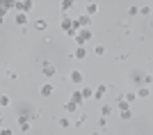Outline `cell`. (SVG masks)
Returning <instances> with one entry per match:
<instances>
[{
	"instance_id": "1",
	"label": "cell",
	"mask_w": 153,
	"mask_h": 135,
	"mask_svg": "<svg viewBox=\"0 0 153 135\" xmlns=\"http://www.w3.org/2000/svg\"><path fill=\"white\" fill-rule=\"evenodd\" d=\"M73 39H76L78 46H87V44H89V39H91V30H89V28H80Z\"/></svg>"
},
{
	"instance_id": "2",
	"label": "cell",
	"mask_w": 153,
	"mask_h": 135,
	"mask_svg": "<svg viewBox=\"0 0 153 135\" xmlns=\"http://www.w3.org/2000/svg\"><path fill=\"white\" fill-rule=\"evenodd\" d=\"M16 7V0H0V16H5L9 9Z\"/></svg>"
},
{
	"instance_id": "3",
	"label": "cell",
	"mask_w": 153,
	"mask_h": 135,
	"mask_svg": "<svg viewBox=\"0 0 153 135\" xmlns=\"http://www.w3.org/2000/svg\"><path fill=\"white\" fill-rule=\"evenodd\" d=\"M73 21H76L78 28H91V16H87V14H82V16H78Z\"/></svg>"
},
{
	"instance_id": "4",
	"label": "cell",
	"mask_w": 153,
	"mask_h": 135,
	"mask_svg": "<svg viewBox=\"0 0 153 135\" xmlns=\"http://www.w3.org/2000/svg\"><path fill=\"white\" fill-rule=\"evenodd\" d=\"M85 76H82V71H71V83L73 85H82Z\"/></svg>"
},
{
	"instance_id": "5",
	"label": "cell",
	"mask_w": 153,
	"mask_h": 135,
	"mask_svg": "<svg viewBox=\"0 0 153 135\" xmlns=\"http://www.w3.org/2000/svg\"><path fill=\"white\" fill-rule=\"evenodd\" d=\"M41 73H44L46 78H53V76H55V66L48 64V62H44V69H41Z\"/></svg>"
},
{
	"instance_id": "6",
	"label": "cell",
	"mask_w": 153,
	"mask_h": 135,
	"mask_svg": "<svg viewBox=\"0 0 153 135\" xmlns=\"http://www.w3.org/2000/svg\"><path fill=\"white\" fill-rule=\"evenodd\" d=\"M105 94H108V85H98L94 90V98H103Z\"/></svg>"
},
{
	"instance_id": "7",
	"label": "cell",
	"mask_w": 153,
	"mask_h": 135,
	"mask_svg": "<svg viewBox=\"0 0 153 135\" xmlns=\"http://www.w3.org/2000/svg\"><path fill=\"white\" fill-rule=\"evenodd\" d=\"M73 57H76V60H85V57H87V48H85V46H78L76 53H73Z\"/></svg>"
},
{
	"instance_id": "8",
	"label": "cell",
	"mask_w": 153,
	"mask_h": 135,
	"mask_svg": "<svg viewBox=\"0 0 153 135\" xmlns=\"http://www.w3.org/2000/svg\"><path fill=\"white\" fill-rule=\"evenodd\" d=\"M19 124H21V128H19V131H23V133H25V131H30V122H27V117H25V115H21V117H19Z\"/></svg>"
},
{
	"instance_id": "9",
	"label": "cell",
	"mask_w": 153,
	"mask_h": 135,
	"mask_svg": "<svg viewBox=\"0 0 153 135\" xmlns=\"http://www.w3.org/2000/svg\"><path fill=\"white\" fill-rule=\"evenodd\" d=\"M27 23V14L25 12H16V25H25Z\"/></svg>"
},
{
	"instance_id": "10",
	"label": "cell",
	"mask_w": 153,
	"mask_h": 135,
	"mask_svg": "<svg viewBox=\"0 0 153 135\" xmlns=\"http://www.w3.org/2000/svg\"><path fill=\"white\" fill-rule=\"evenodd\" d=\"M135 96H140V98H149V96H151V90H149V87H140V90L135 92Z\"/></svg>"
},
{
	"instance_id": "11",
	"label": "cell",
	"mask_w": 153,
	"mask_h": 135,
	"mask_svg": "<svg viewBox=\"0 0 153 135\" xmlns=\"http://www.w3.org/2000/svg\"><path fill=\"white\" fill-rule=\"evenodd\" d=\"M96 12H98V5H96V2H87V16H96Z\"/></svg>"
},
{
	"instance_id": "12",
	"label": "cell",
	"mask_w": 153,
	"mask_h": 135,
	"mask_svg": "<svg viewBox=\"0 0 153 135\" xmlns=\"http://www.w3.org/2000/svg\"><path fill=\"white\" fill-rule=\"evenodd\" d=\"M53 92H55V90H53V85H51V83H46L44 87H41V96H51Z\"/></svg>"
},
{
	"instance_id": "13",
	"label": "cell",
	"mask_w": 153,
	"mask_h": 135,
	"mask_svg": "<svg viewBox=\"0 0 153 135\" xmlns=\"http://www.w3.org/2000/svg\"><path fill=\"white\" fill-rule=\"evenodd\" d=\"M119 117H121L123 122H126V119H130V117H133V110H130V108H123V110H119Z\"/></svg>"
},
{
	"instance_id": "14",
	"label": "cell",
	"mask_w": 153,
	"mask_h": 135,
	"mask_svg": "<svg viewBox=\"0 0 153 135\" xmlns=\"http://www.w3.org/2000/svg\"><path fill=\"white\" fill-rule=\"evenodd\" d=\"M80 94H82L85 101H89V98L94 96V90H89V87H82V90H80Z\"/></svg>"
},
{
	"instance_id": "15",
	"label": "cell",
	"mask_w": 153,
	"mask_h": 135,
	"mask_svg": "<svg viewBox=\"0 0 153 135\" xmlns=\"http://www.w3.org/2000/svg\"><path fill=\"white\" fill-rule=\"evenodd\" d=\"M73 5H76V0H62V5H59V7H62V12H69Z\"/></svg>"
},
{
	"instance_id": "16",
	"label": "cell",
	"mask_w": 153,
	"mask_h": 135,
	"mask_svg": "<svg viewBox=\"0 0 153 135\" xmlns=\"http://www.w3.org/2000/svg\"><path fill=\"white\" fill-rule=\"evenodd\" d=\"M71 101H73V103H78V105H80V103L85 101V98H82V94H80V90H78V92H73V94H71Z\"/></svg>"
},
{
	"instance_id": "17",
	"label": "cell",
	"mask_w": 153,
	"mask_h": 135,
	"mask_svg": "<svg viewBox=\"0 0 153 135\" xmlns=\"http://www.w3.org/2000/svg\"><path fill=\"white\" fill-rule=\"evenodd\" d=\"M64 110H66V112H76V110H78V103L69 101V103H66V105H64Z\"/></svg>"
},
{
	"instance_id": "18",
	"label": "cell",
	"mask_w": 153,
	"mask_h": 135,
	"mask_svg": "<svg viewBox=\"0 0 153 135\" xmlns=\"http://www.w3.org/2000/svg\"><path fill=\"white\" fill-rule=\"evenodd\" d=\"M59 126H62V128H71V119L69 117H62V119H59Z\"/></svg>"
},
{
	"instance_id": "19",
	"label": "cell",
	"mask_w": 153,
	"mask_h": 135,
	"mask_svg": "<svg viewBox=\"0 0 153 135\" xmlns=\"http://www.w3.org/2000/svg\"><path fill=\"white\" fill-rule=\"evenodd\" d=\"M9 105V96L7 94H0V108H7Z\"/></svg>"
},
{
	"instance_id": "20",
	"label": "cell",
	"mask_w": 153,
	"mask_h": 135,
	"mask_svg": "<svg viewBox=\"0 0 153 135\" xmlns=\"http://www.w3.org/2000/svg\"><path fill=\"white\" fill-rule=\"evenodd\" d=\"M34 25H37V30H46V28H48V23H46L44 19H39V21H34Z\"/></svg>"
},
{
	"instance_id": "21",
	"label": "cell",
	"mask_w": 153,
	"mask_h": 135,
	"mask_svg": "<svg viewBox=\"0 0 153 135\" xmlns=\"http://www.w3.org/2000/svg\"><path fill=\"white\" fill-rule=\"evenodd\" d=\"M121 98H123L126 103H133V101H135V94H133V92H126V94H123Z\"/></svg>"
},
{
	"instance_id": "22",
	"label": "cell",
	"mask_w": 153,
	"mask_h": 135,
	"mask_svg": "<svg viewBox=\"0 0 153 135\" xmlns=\"http://www.w3.org/2000/svg\"><path fill=\"white\" fill-rule=\"evenodd\" d=\"M101 115L103 117H110V115H112V108H110V105H103V108H101Z\"/></svg>"
},
{
	"instance_id": "23",
	"label": "cell",
	"mask_w": 153,
	"mask_h": 135,
	"mask_svg": "<svg viewBox=\"0 0 153 135\" xmlns=\"http://www.w3.org/2000/svg\"><path fill=\"white\" fill-rule=\"evenodd\" d=\"M128 14H130V16H137V14H140V9H137V7H128Z\"/></svg>"
},
{
	"instance_id": "24",
	"label": "cell",
	"mask_w": 153,
	"mask_h": 135,
	"mask_svg": "<svg viewBox=\"0 0 153 135\" xmlns=\"http://www.w3.org/2000/svg\"><path fill=\"white\" fill-rule=\"evenodd\" d=\"M140 14H142V16H149V14H151V7H142Z\"/></svg>"
},
{
	"instance_id": "25",
	"label": "cell",
	"mask_w": 153,
	"mask_h": 135,
	"mask_svg": "<svg viewBox=\"0 0 153 135\" xmlns=\"http://www.w3.org/2000/svg\"><path fill=\"white\" fill-rule=\"evenodd\" d=\"M94 53H96V55H105V48H103V46H96Z\"/></svg>"
},
{
	"instance_id": "26",
	"label": "cell",
	"mask_w": 153,
	"mask_h": 135,
	"mask_svg": "<svg viewBox=\"0 0 153 135\" xmlns=\"http://www.w3.org/2000/svg\"><path fill=\"white\" fill-rule=\"evenodd\" d=\"M105 124H108V117H101V122H98V126H101V128H105Z\"/></svg>"
},
{
	"instance_id": "27",
	"label": "cell",
	"mask_w": 153,
	"mask_h": 135,
	"mask_svg": "<svg viewBox=\"0 0 153 135\" xmlns=\"http://www.w3.org/2000/svg\"><path fill=\"white\" fill-rule=\"evenodd\" d=\"M0 133H2V135H12L14 131H12V128H0Z\"/></svg>"
},
{
	"instance_id": "28",
	"label": "cell",
	"mask_w": 153,
	"mask_h": 135,
	"mask_svg": "<svg viewBox=\"0 0 153 135\" xmlns=\"http://www.w3.org/2000/svg\"><path fill=\"white\" fill-rule=\"evenodd\" d=\"M0 128H2V117H0Z\"/></svg>"
},
{
	"instance_id": "29",
	"label": "cell",
	"mask_w": 153,
	"mask_h": 135,
	"mask_svg": "<svg viewBox=\"0 0 153 135\" xmlns=\"http://www.w3.org/2000/svg\"><path fill=\"white\" fill-rule=\"evenodd\" d=\"M2 21H5V16H0V23H2Z\"/></svg>"
}]
</instances>
